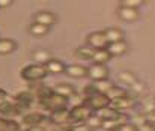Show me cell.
<instances>
[{"mask_svg": "<svg viewBox=\"0 0 155 131\" xmlns=\"http://www.w3.org/2000/svg\"><path fill=\"white\" fill-rule=\"evenodd\" d=\"M21 79L26 80V82H39V80H44L47 76H48V71L44 65H38V63H32V65H27L26 68L21 69L20 72Z\"/></svg>", "mask_w": 155, "mask_h": 131, "instance_id": "obj_1", "label": "cell"}, {"mask_svg": "<svg viewBox=\"0 0 155 131\" xmlns=\"http://www.w3.org/2000/svg\"><path fill=\"white\" fill-rule=\"evenodd\" d=\"M39 102L42 104V107H44V109L50 110V113H51V112H56V110L66 109L68 98H65V96H62V95H59V93L53 92L48 98H45V99H42V101H39Z\"/></svg>", "mask_w": 155, "mask_h": 131, "instance_id": "obj_2", "label": "cell"}, {"mask_svg": "<svg viewBox=\"0 0 155 131\" xmlns=\"http://www.w3.org/2000/svg\"><path fill=\"white\" fill-rule=\"evenodd\" d=\"M92 116V110L86 104H78L69 112V124H81L87 122V119Z\"/></svg>", "mask_w": 155, "mask_h": 131, "instance_id": "obj_3", "label": "cell"}, {"mask_svg": "<svg viewBox=\"0 0 155 131\" xmlns=\"http://www.w3.org/2000/svg\"><path fill=\"white\" fill-rule=\"evenodd\" d=\"M86 45L91 47L92 50H103V48H107L108 41H107V38H105L104 30L89 33L87 38H86Z\"/></svg>", "mask_w": 155, "mask_h": 131, "instance_id": "obj_4", "label": "cell"}, {"mask_svg": "<svg viewBox=\"0 0 155 131\" xmlns=\"http://www.w3.org/2000/svg\"><path fill=\"white\" fill-rule=\"evenodd\" d=\"M91 110H95V112H100L105 107L110 106V98L105 95V93H97L94 96H89L86 98V102H84Z\"/></svg>", "mask_w": 155, "mask_h": 131, "instance_id": "obj_5", "label": "cell"}, {"mask_svg": "<svg viewBox=\"0 0 155 131\" xmlns=\"http://www.w3.org/2000/svg\"><path fill=\"white\" fill-rule=\"evenodd\" d=\"M108 74H110V69L105 66V65H91L87 68V77L94 82H101V80H108Z\"/></svg>", "mask_w": 155, "mask_h": 131, "instance_id": "obj_6", "label": "cell"}, {"mask_svg": "<svg viewBox=\"0 0 155 131\" xmlns=\"http://www.w3.org/2000/svg\"><path fill=\"white\" fill-rule=\"evenodd\" d=\"M21 112H23V110L17 106L15 101H6V99H5V101L0 102V115H2L3 118H6V119L14 118V116H18Z\"/></svg>", "mask_w": 155, "mask_h": 131, "instance_id": "obj_7", "label": "cell"}, {"mask_svg": "<svg viewBox=\"0 0 155 131\" xmlns=\"http://www.w3.org/2000/svg\"><path fill=\"white\" fill-rule=\"evenodd\" d=\"M33 23H39L45 27H51L57 23V17H56V14H53L50 11H39L38 14H35Z\"/></svg>", "mask_w": 155, "mask_h": 131, "instance_id": "obj_8", "label": "cell"}, {"mask_svg": "<svg viewBox=\"0 0 155 131\" xmlns=\"http://www.w3.org/2000/svg\"><path fill=\"white\" fill-rule=\"evenodd\" d=\"M116 12H117V17L122 21H127V23H133V21H136L139 18V9H134V8L119 6Z\"/></svg>", "mask_w": 155, "mask_h": 131, "instance_id": "obj_9", "label": "cell"}, {"mask_svg": "<svg viewBox=\"0 0 155 131\" xmlns=\"http://www.w3.org/2000/svg\"><path fill=\"white\" fill-rule=\"evenodd\" d=\"M134 99L130 98V96H120V98H114V99H110V107L117 110V112H122V110H127V109H131L134 106Z\"/></svg>", "mask_w": 155, "mask_h": 131, "instance_id": "obj_10", "label": "cell"}, {"mask_svg": "<svg viewBox=\"0 0 155 131\" xmlns=\"http://www.w3.org/2000/svg\"><path fill=\"white\" fill-rule=\"evenodd\" d=\"M47 118H45V115H42V113H27V115H24L23 116V125H26L27 128H30V127H38V125H42V122L45 121Z\"/></svg>", "mask_w": 155, "mask_h": 131, "instance_id": "obj_11", "label": "cell"}, {"mask_svg": "<svg viewBox=\"0 0 155 131\" xmlns=\"http://www.w3.org/2000/svg\"><path fill=\"white\" fill-rule=\"evenodd\" d=\"M50 121L56 125H65V124H69V110L66 109H62V110H56L51 112L50 115Z\"/></svg>", "mask_w": 155, "mask_h": 131, "instance_id": "obj_12", "label": "cell"}, {"mask_svg": "<svg viewBox=\"0 0 155 131\" xmlns=\"http://www.w3.org/2000/svg\"><path fill=\"white\" fill-rule=\"evenodd\" d=\"M107 51L111 54V57L113 56H122L128 51V44H127L125 39L117 41V42H111L107 45Z\"/></svg>", "mask_w": 155, "mask_h": 131, "instance_id": "obj_13", "label": "cell"}, {"mask_svg": "<svg viewBox=\"0 0 155 131\" xmlns=\"http://www.w3.org/2000/svg\"><path fill=\"white\" fill-rule=\"evenodd\" d=\"M17 41L11 38H0V56H9L17 50Z\"/></svg>", "mask_w": 155, "mask_h": 131, "instance_id": "obj_14", "label": "cell"}, {"mask_svg": "<svg viewBox=\"0 0 155 131\" xmlns=\"http://www.w3.org/2000/svg\"><path fill=\"white\" fill-rule=\"evenodd\" d=\"M65 74L68 77H72V79H83L87 74V68L83 66V65H77V63L75 65H69V66H66Z\"/></svg>", "mask_w": 155, "mask_h": 131, "instance_id": "obj_15", "label": "cell"}, {"mask_svg": "<svg viewBox=\"0 0 155 131\" xmlns=\"http://www.w3.org/2000/svg\"><path fill=\"white\" fill-rule=\"evenodd\" d=\"M32 59H33V62H35V63H38V65H45L47 62H50V60L53 59V54H51V51H50V50L41 48V50L33 51Z\"/></svg>", "mask_w": 155, "mask_h": 131, "instance_id": "obj_16", "label": "cell"}, {"mask_svg": "<svg viewBox=\"0 0 155 131\" xmlns=\"http://www.w3.org/2000/svg\"><path fill=\"white\" fill-rule=\"evenodd\" d=\"M15 102H17V106H18L21 110H24V109H29V107L32 106L33 96H32L30 92H21V93H18V95L15 96Z\"/></svg>", "mask_w": 155, "mask_h": 131, "instance_id": "obj_17", "label": "cell"}, {"mask_svg": "<svg viewBox=\"0 0 155 131\" xmlns=\"http://www.w3.org/2000/svg\"><path fill=\"white\" fill-rule=\"evenodd\" d=\"M44 66L47 68L48 74H62V72H65V69H66V65H65L62 60H59V59H51V60L47 62Z\"/></svg>", "mask_w": 155, "mask_h": 131, "instance_id": "obj_18", "label": "cell"}, {"mask_svg": "<svg viewBox=\"0 0 155 131\" xmlns=\"http://www.w3.org/2000/svg\"><path fill=\"white\" fill-rule=\"evenodd\" d=\"M104 33H105V38H107L108 44L117 42V41L124 39V30L119 29V27H108V29L104 30Z\"/></svg>", "mask_w": 155, "mask_h": 131, "instance_id": "obj_19", "label": "cell"}, {"mask_svg": "<svg viewBox=\"0 0 155 131\" xmlns=\"http://www.w3.org/2000/svg\"><path fill=\"white\" fill-rule=\"evenodd\" d=\"M97 116L101 119V122H104V121H113V119H117L120 116V112H117V110H114V109H111L108 106V107H105L103 110H100L97 113Z\"/></svg>", "mask_w": 155, "mask_h": 131, "instance_id": "obj_20", "label": "cell"}, {"mask_svg": "<svg viewBox=\"0 0 155 131\" xmlns=\"http://www.w3.org/2000/svg\"><path fill=\"white\" fill-rule=\"evenodd\" d=\"M53 90H54L56 93L65 96V98H71L72 95H75V89H74L72 85H69V83H59V85L54 86Z\"/></svg>", "mask_w": 155, "mask_h": 131, "instance_id": "obj_21", "label": "cell"}, {"mask_svg": "<svg viewBox=\"0 0 155 131\" xmlns=\"http://www.w3.org/2000/svg\"><path fill=\"white\" fill-rule=\"evenodd\" d=\"M110 59H111V54L107 51V48H103V50H95L92 62L97 65H105L107 62H110Z\"/></svg>", "mask_w": 155, "mask_h": 131, "instance_id": "obj_22", "label": "cell"}, {"mask_svg": "<svg viewBox=\"0 0 155 131\" xmlns=\"http://www.w3.org/2000/svg\"><path fill=\"white\" fill-rule=\"evenodd\" d=\"M27 30H29V33L33 35V36H45V35L50 32V27H45V26H42V24H39V23H32Z\"/></svg>", "mask_w": 155, "mask_h": 131, "instance_id": "obj_23", "label": "cell"}, {"mask_svg": "<svg viewBox=\"0 0 155 131\" xmlns=\"http://www.w3.org/2000/svg\"><path fill=\"white\" fill-rule=\"evenodd\" d=\"M94 53H95V50H92V48L87 47V45H81V47H78V48L75 50V56H77L78 59H81V60H92Z\"/></svg>", "mask_w": 155, "mask_h": 131, "instance_id": "obj_24", "label": "cell"}, {"mask_svg": "<svg viewBox=\"0 0 155 131\" xmlns=\"http://www.w3.org/2000/svg\"><path fill=\"white\" fill-rule=\"evenodd\" d=\"M119 80L125 85V86H134L137 85V77L134 76V72L131 71H122L119 74Z\"/></svg>", "mask_w": 155, "mask_h": 131, "instance_id": "obj_25", "label": "cell"}, {"mask_svg": "<svg viewBox=\"0 0 155 131\" xmlns=\"http://www.w3.org/2000/svg\"><path fill=\"white\" fill-rule=\"evenodd\" d=\"M20 127L15 121L6 119V118H0V131H18Z\"/></svg>", "mask_w": 155, "mask_h": 131, "instance_id": "obj_26", "label": "cell"}, {"mask_svg": "<svg viewBox=\"0 0 155 131\" xmlns=\"http://www.w3.org/2000/svg\"><path fill=\"white\" fill-rule=\"evenodd\" d=\"M110 99H114V98H120V96H125L127 93H125V90L124 89H120V87L117 86H111L108 90H107V93H105Z\"/></svg>", "mask_w": 155, "mask_h": 131, "instance_id": "obj_27", "label": "cell"}, {"mask_svg": "<svg viewBox=\"0 0 155 131\" xmlns=\"http://www.w3.org/2000/svg\"><path fill=\"white\" fill-rule=\"evenodd\" d=\"M94 87L100 93H107V90L111 87V83L108 80H101V82H94Z\"/></svg>", "mask_w": 155, "mask_h": 131, "instance_id": "obj_28", "label": "cell"}, {"mask_svg": "<svg viewBox=\"0 0 155 131\" xmlns=\"http://www.w3.org/2000/svg\"><path fill=\"white\" fill-rule=\"evenodd\" d=\"M145 2L143 0H122L119 3V6H127V8H134V9H139L140 5H143Z\"/></svg>", "mask_w": 155, "mask_h": 131, "instance_id": "obj_29", "label": "cell"}, {"mask_svg": "<svg viewBox=\"0 0 155 131\" xmlns=\"http://www.w3.org/2000/svg\"><path fill=\"white\" fill-rule=\"evenodd\" d=\"M11 5H14L12 0H0V8H9Z\"/></svg>", "mask_w": 155, "mask_h": 131, "instance_id": "obj_30", "label": "cell"}, {"mask_svg": "<svg viewBox=\"0 0 155 131\" xmlns=\"http://www.w3.org/2000/svg\"><path fill=\"white\" fill-rule=\"evenodd\" d=\"M6 98H8V93H6V90L0 87V102H2V101H5Z\"/></svg>", "mask_w": 155, "mask_h": 131, "instance_id": "obj_31", "label": "cell"}, {"mask_svg": "<svg viewBox=\"0 0 155 131\" xmlns=\"http://www.w3.org/2000/svg\"><path fill=\"white\" fill-rule=\"evenodd\" d=\"M27 131H45V128H44L42 125H38V127H30V128H27Z\"/></svg>", "mask_w": 155, "mask_h": 131, "instance_id": "obj_32", "label": "cell"}, {"mask_svg": "<svg viewBox=\"0 0 155 131\" xmlns=\"http://www.w3.org/2000/svg\"><path fill=\"white\" fill-rule=\"evenodd\" d=\"M18 131H20V130H18ZM23 131H27V130H23Z\"/></svg>", "mask_w": 155, "mask_h": 131, "instance_id": "obj_33", "label": "cell"}]
</instances>
